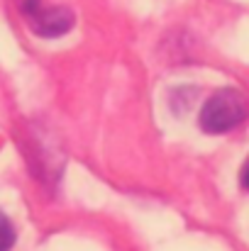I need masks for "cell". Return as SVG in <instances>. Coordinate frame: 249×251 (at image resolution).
<instances>
[{"label": "cell", "instance_id": "1", "mask_svg": "<svg viewBox=\"0 0 249 251\" xmlns=\"http://www.w3.org/2000/svg\"><path fill=\"white\" fill-rule=\"evenodd\" d=\"M247 117V98L235 88L215 90L203 110H200V127L210 134H222L242 125Z\"/></svg>", "mask_w": 249, "mask_h": 251}, {"label": "cell", "instance_id": "3", "mask_svg": "<svg viewBox=\"0 0 249 251\" xmlns=\"http://www.w3.org/2000/svg\"><path fill=\"white\" fill-rule=\"evenodd\" d=\"M15 244V227L12 222L0 212V251H10Z\"/></svg>", "mask_w": 249, "mask_h": 251}, {"label": "cell", "instance_id": "2", "mask_svg": "<svg viewBox=\"0 0 249 251\" xmlns=\"http://www.w3.org/2000/svg\"><path fill=\"white\" fill-rule=\"evenodd\" d=\"M27 20H29L34 34H39V37H61L74 27V12L61 5L59 7L39 5Z\"/></svg>", "mask_w": 249, "mask_h": 251}, {"label": "cell", "instance_id": "4", "mask_svg": "<svg viewBox=\"0 0 249 251\" xmlns=\"http://www.w3.org/2000/svg\"><path fill=\"white\" fill-rule=\"evenodd\" d=\"M240 183H242V188H247L249 190V159L245 161V166L240 171Z\"/></svg>", "mask_w": 249, "mask_h": 251}]
</instances>
